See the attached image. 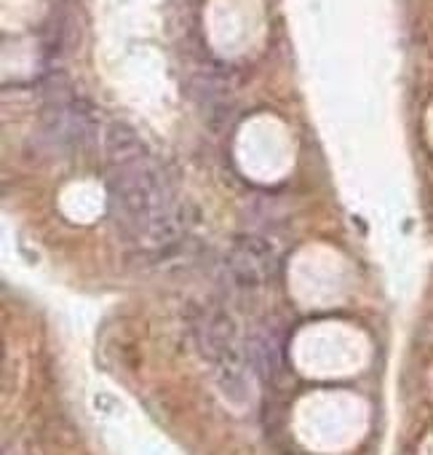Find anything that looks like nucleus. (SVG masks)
<instances>
[{"label": "nucleus", "mask_w": 433, "mask_h": 455, "mask_svg": "<svg viewBox=\"0 0 433 455\" xmlns=\"http://www.w3.org/2000/svg\"><path fill=\"white\" fill-rule=\"evenodd\" d=\"M225 266L233 276V282L239 287H260L268 279L276 276L279 268V258L271 242H265L263 236H252V234H241L233 239L231 252L225 258Z\"/></svg>", "instance_id": "f03ea898"}, {"label": "nucleus", "mask_w": 433, "mask_h": 455, "mask_svg": "<svg viewBox=\"0 0 433 455\" xmlns=\"http://www.w3.org/2000/svg\"><path fill=\"white\" fill-rule=\"evenodd\" d=\"M105 153H107L113 169L129 166V164L142 161L147 156L139 134L129 124H121V121H115V124L107 126V132H105Z\"/></svg>", "instance_id": "7ed1b4c3"}, {"label": "nucleus", "mask_w": 433, "mask_h": 455, "mask_svg": "<svg viewBox=\"0 0 433 455\" xmlns=\"http://www.w3.org/2000/svg\"><path fill=\"white\" fill-rule=\"evenodd\" d=\"M187 324L193 346L214 372L216 388L228 402L241 407L249 399V359L233 316L220 306H195Z\"/></svg>", "instance_id": "f257e3e1"}, {"label": "nucleus", "mask_w": 433, "mask_h": 455, "mask_svg": "<svg viewBox=\"0 0 433 455\" xmlns=\"http://www.w3.org/2000/svg\"><path fill=\"white\" fill-rule=\"evenodd\" d=\"M247 359H249V367L260 375H276L281 370V348L279 343L271 338V335H255L252 340H247Z\"/></svg>", "instance_id": "20e7f679"}]
</instances>
